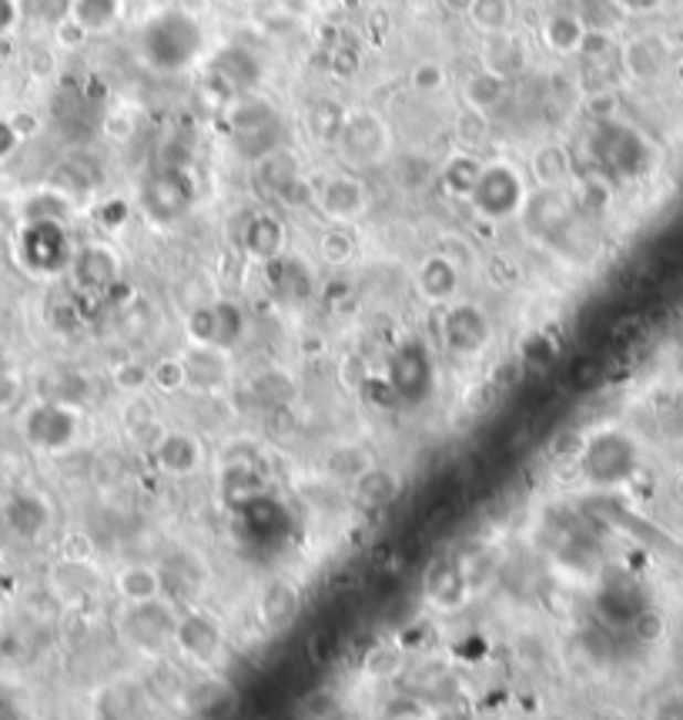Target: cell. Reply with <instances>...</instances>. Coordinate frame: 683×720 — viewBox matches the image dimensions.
Wrapping results in <instances>:
<instances>
[{
	"instance_id": "6da1fadb",
	"label": "cell",
	"mask_w": 683,
	"mask_h": 720,
	"mask_svg": "<svg viewBox=\"0 0 683 720\" xmlns=\"http://www.w3.org/2000/svg\"><path fill=\"white\" fill-rule=\"evenodd\" d=\"M135 44H138L141 61L151 71H158V74H178V71H188L201 58V51H204V31H201V24L188 11L168 8V11L151 14L138 28Z\"/></svg>"
},
{
	"instance_id": "7a4b0ae2",
	"label": "cell",
	"mask_w": 683,
	"mask_h": 720,
	"mask_svg": "<svg viewBox=\"0 0 683 720\" xmlns=\"http://www.w3.org/2000/svg\"><path fill=\"white\" fill-rule=\"evenodd\" d=\"M577 466L590 487L617 490L640 472V442L620 426L593 429L580 439Z\"/></svg>"
},
{
	"instance_id": "3957f363",
	"label": "cell",
	"mask_w": 683,
	"mask_h": 720,
	"mask_svg": "<svg viewBox=\"0 0 683 720\" xmlns=\"http://www.w3.org/2000/svg\"><path fill=\"white\" fill-rule=\"evenodd\" d=\"M526 198H529L526 175L513 161L500 158V161L483 165V175H480V181H476L466 205L483 221H509V218H516L523 211Z\"/></svg>"
},
{
	"instance_id": "277c9868",
	"label": "cell",
	"mask_w": 683,
	"mask_h": 720,
	"mask_svg": "<svg viewBox=\"0 0 683 720\" xmlns=\"http://www.w3.org/2000/svg\"><path fill=\"white\" fill-rule=\"evenodd\" d=\"M593 158L600 175L613 178H637L650 168V145L647 138L623 125V122H600L593 135Z\"/></svg>"
},
{
	"instance_id": "5b68a950",
	"label": "cell",
	"mask_w": 683,
	"mask_h": 720,
	"mask_svg": "<svg viewBox=\"0 0 683 720\" xmlns=\"http://www.w3.org/2000/svg\"><path fill=\"white\" fill-rule=\"evenodd\" d=\"M21 436L38 452H51V456L67 452V449H74V442L81 436V413H77V406L57 403V399H41L24 413Z\"/></svg>"
},
{
	"instance_id": "8992f818",
	"label": "cell",
	"mask_w": 683,
	"mask_h": 720,
	"mask_svg": "<svg viewBox=\"0 0 683 720\" xmlns=\"http://www.w3.org/2000/svg\"><path fill=\"white\" fill-rule=\"evenodd\" d=\"M439 338H442V348L449 355H455V358H476L493 342V322H490V315H486L483 305L455 299V302L442 305Z\"/></svg>"
},
{
	"instance_id": "52a82bcc",
	"label": "cell",
	"mask_w": 683,
	"mask_h": 720,
	"mask_svg": "<svg viewBox=\"0 0 683 720\" xmlns=\"http://www.w3.org/2000/svg\"><path fill=\"white\" fill-rule=\"evenodd\" d=\"M74 246L64 221H28L18 238V255L34 275H57L71 269Z\"/></svg>"
},
{
	"instance_id": "ba28073f",
	"label": "cell",
	"mask_w": 683,
	"mask_h": 720,
	"mask_svg": "<svg viewBox=\"0 0 683 720\" xmlns=\"http://www.w3.org/2000/svg\"><path fill=\"white\" fill-rule=\"evenodd\" d=\"M335 148L353 168H376L389 158L392 142H389V128L379 114L349 111L346 125H342V132L335 138Z\"/></svg>"
},
{
	"instance_id": "9c48e42d",
	"label": "cell",
	"mask_w": 683,
	"mask_h": 720,
	"mask_svg": "<svg viewBox=\"0 0 683 720\" xmlns=\"http://www.w3.org/2000/svg\"><path fill=\"white\" fill-rule=\"evenodd\" d=\"M435 386V366H432V355L422 342H406L392 352L389 358V393L399 403H422L432 396Z\"/></svg>"
},
{
	"instance_id": "30bf717a",
	"label": "cell",
	"mask_w": 683,
	"mask_h": 720,
	"mask_svg": "<svg viewBox=\"0 0 683 720\" xmlns=\"http://www.w3.org/2000/svg\"><path fill=\"white\" fill-rule=\"evenodd\" d=\"M178 707L188 720H235L242 693L232 680L218 674H201L178 693Z\"/></svg>"
},
{
	"instance_id": "8fae6325",
	"label": "cell",
	"mask_w": 683,
	"mask_h": 720,
	"mask_svg": "<svg viewBox=\"0 0 683 720\" xmlns=\"http://www.w3.org/2000/svg\"><path fill=\"white\" fill-rule=\"evenodd\" d=\"M312 201L315 208L332 221V225H353L359 221L369 205H372V195H369V185L353 175V171H338V175H328L315 191H312Z\"/></svg>"
},
{
	"instance_id": "7c38bea8",
	"label": "cell",
	"mask_w": 683,
	"mask_h": 720,
	"mask_svg": "<svg viewBox=\"0 0 683 720\" xmlns=\"http://www.w3.org/2000/svg\"><path fill=\"white\" fill-rule=\"evenodd\" d=\"M171 644H178V650L191 664L211 667V664H218V657L224 650V630L204 611H181L178 624H175V640Z\"/></svg>"
},
{
	"instance_id": "4fadbf2b",
	"label": "cell",
	"mask_w": 683,
	"mask_h": 720,
	"mask_svg": "<svg viewBox=\"0 0 683 720\" xmlns=\"http://www.w3.org/2000/svg\"><path fill=\"white\" fill-rule=\"evenodd\" d=\"M191 181L181 168H161L155 171L148 181H145V191H141V205L145 211L151 215V221L158 225H171L178 221L188 205H191Z\"/></svg>"
},
{
	"instance_id": "5bb4252c",
	"label": "cell",
	"mask_w": 683,
	"mask_h": 720,
	"mask_svg": "<svg viewBox=\"0 0 683 720\" xmlns=\"http://www.w3.org/2000/svg\"><path fill=\"white\" fill-rule=\"evenodd\" d=\"M412 285L419 292L422 302L429 305H449L460 299V289H463V265L455 262L449 252H432L425 255L416 272H412Z\"/></svg>"
},
{
	"instance_id": "9a60e30c",
	"label": "cell",
	"mask_w": 683,
	"mask_h": 720,
	"mask_svg": "<svg viewBox=\"0 0 683 720\" xmlns=\"http://www.w3.org/2000/svg\"><path fill=\"white\" fill-rule=\"evenodd\" d=\"M175 624H178V611L165 604V596L151 599V604L125 607V637L135 647L145 650L165 647L168 640H175Z\"/></svg>"
},
{
	"instance_id": "2e32d148",
	"label": "cell",
	"mask_w": 683,
	"mask_h": 720,
	"mask_svg": "<svg viewBox=\"0 0 683 720\" xmlns=\"http://www.w3.org/2000/svg\"><path fill=\"white\" fill-rule=\"evenodd\" d=\"M178 355L185 363L188 389H195V393H218L228 386V379H232V358H228V348H221V345L191 342Z\"/></svg>"
},
{
	"instance_id": "e0dca14e",
	"label": "cell",
	"mask_w": 683,
	"mask_h": 720,
	"mask_svg": "<svg viewBox=\"0 0 683 720\" xmlns=\"http://www.w3.org/2000/svg\"><path fill=\"white\" fill-rule=\"evenodd\" d=\"M151 459L155 466L165 472V476H195L201 472L208 452H204V442L188 432V429H165L161 439L151 446Z\"/></svg>"
},
{
	"instance_id": "ac0fdd59",
	"label": "cell",
	"mask_w": 683,
	"mask_h": 720,
	"mask_svg": "<svg viewBox=\"0 0 683 720\" xmlns=\"http://www.w3.org/2000/svg\"><path fill=\"white\" fill-rule=\"evenodd\" d=\"M71 275L84 292H107L114 282L122 279V259L111 246L94 242V246H84L74 252Z\"/></svg>"
},
{
	"instance_id": "d6986e66",
	"label": "cell",
	"mask_w": 683,
	"mask_h": 720,
	"mask_svg": "<svg viewBox=\"0 0 683 720\" xmlns=\"http://www.w3.org/2000/svg\"><path fill=\"white\" fill-rule=\"evenodd\" d=\"M302 614V586L292 576H275L259 589V620L269 630L288 627Z\"/></svg>"
},
{
	"instance_id": "ffe728a7",
	"label": "cell",
	"mask_w": 683,
	"mask_h": 720,
	"mask_svg": "<svg viewBox=\"0 0 683 720\" xmlns=\"http://www.w3.org/2000/svg\"><path fill=\"white\" fill-rule=\"evenodd\" d=\"M285 246H288V234H285V221L272 211H259L245 221L242 228V249L262 262V265H272L275 259L285 255Z\"/></svg>"
},
{
	"instance_id": "44dd1931",
	"label": "cell",
	"mask_w": 683,
	"mask_h": 720,
	"mask_svg": "<svg viewBox=\"0 0 683 720\" xmlns=\"http://www.w3.org/2000/svg\"><path fill=\"white\" fill-rule=\"evenodd\" d=\"M252 185L265 198H285L288 201L292 191L302 185V175L295 168V158L285 148H279V152H269V155L252 161Z\"/></svg>"
},
{
	"instance_id": "7402d4cb",
	"label": "cell",
	"mask_w": 683,
	"mask_h": 720,
	"mask_svg": "<svg viewBox=\"0 0 683 720\" xmlns=\"http://www.w3.org/2000/svg\"><path fill=\"white\" fill-rule=\"evenodd\" d=\"M114 593L125 607H138V604H151V599L165 596V580L155 566L148 563H128L114 573Z\"/></svg>"
},
{
	"instance_id": "603a6c76",
	"label": "cell",
	"mask_w": 683,
	"mask_h": 720,
	"mask_svg": "<svg viewBox=\"0 0 683 720\" xmlns=\"http://www.w3.org/2000/svg\"><path fill=\"white\" fill-rule=\"evenodd\" d=\"M4 523L11 526V533H18L21 540H34L44 530H51V507L44 497L38 493H18L8 500L4 507Z\"/></svg>"
},
{
	"instance_id": "cb8c5ba5",
	"label": "cell",
	"mask_w": 683,
	"mask_h": 720,
	"mask_svg": "<svg viewBox=\"0 0 683 720\" xmlns=\"http://www.w3.org/2000/svg\"><path fill=\"white\" fill-rule=\"evenodd\" d=\"M349 487H353V497L362 510H386L399 500V490H402L399 476L386 466H376V462L359 479H353Z\"/></svg>"
},
{
	"instance_id": "d4e9b609",
	"label": "cell",
	"mask_w": 683,
	"mask_h": 720,
	"mask_svg": "<svg viewBox=\"0 0 683 720\" xmlns=\"http://www.w3.org/2000/svg\"><path fill=\"white\" fill-rule=\"evenodd\" d=\"M483 165L486 161H480L473 152H466V148H460V152H452L442 165H439V185H442V191L449 195V198H455V201H470V195H473V188H476V181H480V175H483Z\"/></svg>"
},
{
	"instance_id": "484cf974",
	"label": "cell",
	"mask_w": 683,
	"mask_h": 720,
	"mask_svg": "<svg viewBox=\"0 0 683 720\" xmlns=\"http://www.w3.org/2000/svg\"><path fill=\"white\" fill-rule=\"evenodd\" d=\"M587 31L590 24L584 21V14L577 11H556L546 18L543 24V41L553 54H563V58H577L584 41H587Z\"/></svg>"
},
{
	"instance_id": "4316f807",
	"label": "cell",
	"mask_w": 683,
	"mask_h": 720,
	"mask_svg": "<svg viewBox=\"0 0 683 720\" xmlns=\"http://www.w3.org/2000/svg\"><path fill=\"white\" fill-rule=\"evenodd\" d=\"M529 175L536 188H566L574 178V158L559 142H546L529 158Z\"/></svg>"
},
{
	"instance_id": "83f0119b",
	"label": "cell",
	"mask_w": 683,
	"mask_h": 720,
	"mask_svg": "<svg viewBox=\"0 0 683 720\" xmlns=\"http://www.w3.org/2000/svg\"><path fill=\"white\" fill-rule=\"evenodd\" d=\"M480 67H486L493 74L513 81L516 74L526 71V48H523V41L513 38L509 31L506 34H490L483 41V64Z\"/></svg>"
},
{
	"instance_id": "f1b7e54d",
	"label": "cell",
	"mask_w": 683,
	"mask_h": 720,
	"mask_svg": "<svg viewBox=\"0 0 683 720\" xmlns=\"http://www.w3.org/2000/svg\"><path fill=\"white\" fill-rule=\"evenodd\" d=\"M620 64L627 71V77L633 81H653L663 64H666V51L656 38H630L623 48H620Z\"/></svg>"
},
{
	"instance_id": "f546056e",
	"label": "cell",
	"mask_w": 683,
	"mask_h": 720,
	"mask_svg": "<svg viewBox=\"0 0 683 720\" xmlns=\"http://www.w3.org/2000/svg\"><path fill=\"white\" fill-rule=\"evenodd\" d=\"M506 87H509V81H506V77H500V74H493V71L480 67L476 74H470V77H466V84H463V101H466V107L490 114V111H496V107L503 104V97H506Z\"/></svg>"
},
{
	"instance_id": "4dcf8cb0",
	"label": "cell",
	"mask_w": 683,
	"mask_h": 720,
	"mask_svg": "<svg viewBox=\"0 0 683 720\" xmlns=\"http://www.w3.org/2000/svg\"><path fill=\"white\" fill-rule=\"evenodd\" d=\"M425 589H429V596L432 599H439V604L449 611V604H460V599L466 596V589H470V576H466V570L460 566V563H439V566H432L429 570V583H425Z\"/></svg>"
},
{
	"instance_id": "1f68e13d",
	"label": "cell",
	"mask_w": 683,
	"mask_h": 720,
	"mask_svg": "<svg viewBox=\"0 0 683 720\" xmlns=\"http://www.w3.org/2000/svg\"><path fill=\"white\" fill-rule=\"evenodd\" d=\"M125 0H71V21H77L87 34L107 31L122 18Z\"/></svg>"
},
{
	"instance_id": "d6a6232c",
	"label": "cell",
	"mask_w": 683,
	"mask_h": 720,
	"mask_svg": "<svg viewBox=\"0 0 683 720\" xmlns=\"http://www.w3.org/2000/svg\"><path fill=\"white\" fill-rule=\"evenodd\" d=\"M466 18H470L473 31H480L483 38L506 34L513 28V0H473Z\"/></svg>"
},
{
	"instance_id": "836d02e7",
	"label": "cell",
	"mask_w": 683,
	"mask_h": 720,
	"mask_svg": "<svg viewBox=\"0 0 683 720\" xmlns=\"http://www.w3.org/2000/svg\"><path fill=\"white\" fill-rule=\"evenodd\" d=\"M346 114H349L346 107L328 101V97L315 101L308 107V132H312V138L315 142H335L338 132H342V125H346Z\"/></svg>"
},
{
	"instance_id": "e575fe53",
	"label": "cell",
	"mask_w": 683,
	"mask_h": 720,
	"mask_svg": "<svg viewBox=\"0 0 683 720\" xmlns=\"http://www.w3.org/2000/svg\"><path fill=\"white\" fill-rule=\"evenodd\" d=\"M356 255V238L349 234L346 225H332L322 231L318 238V259L332 269H342V265H349Z\"/></svg>"
},
{
	"instance_id": "d590c367",
	"label": "cell",
	"mask_w": 683,
	"mask_h": 720,
	"mask_svg": "<svg viewBox=\"0 0 683 720\" xmlns=\"http://www.w3.org/2000/svg\"><path fill=\"white\" fill-rule=\"evenodd\" d=\"M214 309V345L232 348L245 335V312L235 302H211Z\"/></svg>"
},
{
	"instance_id": "8d00e7d4",
	"label": "cell",
	"mask_w": 683,
	"mask_h": 720,
	"mask_svg": "<svg viewBox=\"0 0 683 720\" xmlns=\"http://www.w3.org/2000/svg\"><path fill=\"white\" fill-rule=\"evenodd\" d=\"M402 670V650L396 644H376L362 657V674L372 680H392Z\"/></svg>"
},
{
	"instance_id": "74e56055",
	"label": "cell",
	"mask_w": 683,
	"mask_h": 720,
	"mask_svg": "<svg viewBox=\"0 0 683 720\" xmlns=\"http://www.w3.org/2000/svg\"><path fill=\"white\" fill-rule=\"evenodd\" d=\"M452 132H455V142H460L466 152H473V148H480V145L486 142V135H490V114L473 111V107H463L460 114H455Z\"/></svg>"
},
{
	"instance_id": "f35d334b",
	"label": "cell",
	"mask_w": 683,
	"mask_h": 720,
	"mask_svg": "<svg viewBox=\"0 0 683 720\" xmlns=\"http://www.w3.org/2000/svg\"><path fill=\"white\" fill-rule=\"evenodd\" d=\"M372 466V456L359 446H338L332 456H328V472L335 479H346V483H353V479H359L366 469Z\"/></svg>"
},
{
	"instance_id": "ab89813d",
	"label": "cell",
	"mask_w": 683,
	"mask_h": 720,
	"mask_svg": "<svg viewBox=\"0 0 683 720\" xmlns=\"http://www.w3.org/2000/svg\"><path fill=\"white\" fill-rule=\"evenodd\" d=\"M151 389L165 393V396H175L181 389H188V376H185V363L181 355H165L151 366Z\"/></svg>"
},
{
	"instance_id": "60d3db41",
	"label": "cell",
	"mask_w": 683,
	"mask_h": 720,
	"mask_svg": "<svg viewBox=\"0 0 683 720\" xmlns=\"http://www.w3.org/2000/svg\"><path fill=\"white\" fill-rule=\"evenodd\" d=\"M409 84H412V91H416V94H422V97H432V94H439V91L445 87V67H442L439 61H422V64H416V67H412V74H409Z\"/></svg>"
},
{
	"instance_id": "b9f144b4",
	"label": "cell",
	"mask_w": 683,
	"mask_h": 720,
	"mask_svg": "<svg viewBox=\"0 0 683 720\" xmlns=\"http://www.w3.org/2000/svg\"><path fill=\"white\" fill-rule=\"evenodd\" d=\"M553 358H556V342H553L549 335H529L526 345H523L519 363H523L526 369H546Z\"/></svg>"
},
{
	"instance_id": "7bdbcfd3",
	"label": "cell",
	"mask_w": 683,
	"mask_h": 720,
	"mask_svg": "<svg viewBox=\"0 0 683 720\" xmlns=\"http://www.w3.org/2000/svg\"><path fill=\"white\" fill-rule=\"evenodd\" d=\"M114 383H118V389L138 396L145 389H151V366H141V363H125L118 366V373H114Z\"/></svg>"
},
{
	"instance_id": "ee69618b",
	"label": "cell",
	"mask_w": 683,
	"mask_h": 720,
	"mask_svg": "<svg viewBox=\"0 0 683 720\" xmlns=\"http://www.w3.org/2000/svg\"><path fill=\"white\" fill-rule=\"evenodd\" d=\"M21 399V379L11 373H0V413H8Z\"/></svg>"
},
{
	"instance_id": "f6af8a7d",
	"label": "cell",
	"mask_w": 683,
	"mask_h": 720,
	"mask_svg": "<svg viewBox=\"0 0 683 720\" xmlns=\"http://www.w3.org/2000/svg\"><path fill=\"white\" fill-rule=\"evenodd\" d=\"M653 720H683V693H666L653 707Z\"/></svg>"
},
{
	"instance_id": "bcb514c9",
	"label": "cell",
	"mask_w": 683,
	"mask_h": 720,
	"mask_svg": "<svg viewBox=\"0 0 683 720\" xmlns=\"http://www.w3.org/2000/svg\"><path fill=\"white\" fill-rule=\"evenodd\" d=\"M18 145H21L18 125H11V122H4V117H0V161H4L8 155H14Z\"/></svg>"
},
{
	"instance_id": "7dc6e473",
	"label": "cell",
	"mask_w": 683,
	"mask_h": 720,
	"mask_svg": "<svg viewBox=\"0 0 683 720\" xmlns=\"http://www.w3.org/2000/svg\"><path fill=\"white\" fill-rule=\"evenodd\" d=\"M613 4L627 14H650L663 4V0H613Z\"/></svg>"
},
{
	"instance_id": "c3c4849f",
	"label": "cell",
	"mask_w": 683,
	"mask_h": 720,
	"mask_svg": "<svg viewBox=\"0 0 683 720\" xmlns=\"http://www.w3.org/2000/svg\"><path fill=\"white\" fill-rule=\"evenodd\" d=\"M18 24V4L14 0H0V34H8Z\"/></svg>"
},
{
	"instance_id": "681fc988",
	"label": "cell",
	"mask_w": 683,
	"mask_h": 720,
	"mask_svg": "<svg viewBox=\"0 0 683 720\" xmlns=\"http://www.w3.org/2000/svg\"><path fill=\"white\" fill-rule=\"evenodd\" d=\"M442 8L452 11V14H466L473 8V0H442Z\"/></svg>"
},
{
	"instance_id": "f907efd6",
	"label": "cell",
	"mask_w": 683,
	"mask_h": 720,
	"mask_svg": "<svg viewBox=\"0 0 683 720\" xmlns=\"http://www.w3.org/2000/svg\"><path fill=\"white\" fill-rule=\"evenodd\" d=\"M392 720H425L422 713H402V717H392Z\"/></svg>"
},
{
	"instance_id": "816d5d0a",
	"label": "cell",
	"mask_w": 683,
	"mask_h": 720,
	"mask_svg": "<svg viewBox=\"0 0 683 720\" xmlns=\"http://www.w3.org/2000/svg\"><path fill=\"white\" fill-rule=\"evenodd\" d=\"M342 720H356V717H342Z\"/></svg>"
}]
</instances>
